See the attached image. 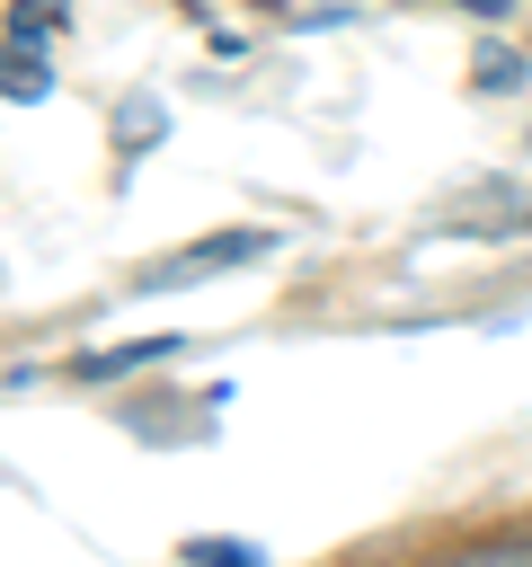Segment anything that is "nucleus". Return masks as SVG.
Segmentation results:
<instances>
[{
  "instance_id": "obj_1",
  "label": "nucleus",
  "mask_w": 532,
  "mask_h": 567,
  "mask_svg": "<svg viewBox=\"0 0 532 567\" xmlns=\"http://www.w3.org/2000/svg\"><path fill=\"white\" fill-rule=\"evenodd\" d=\"M275 239L266 230H222V239H186V248H168V257H151L133 284L142 292H186V284H204V275H222V266H248V257H266Z\"/></svg>"
},
{
  "instance_id": "obj_2",
  "label": "nucleus",
  "mask_w": 532,
  "mask_h": 567,
  "mask_svg": "<svg viewBox=\"0 0 532 567\" xmlns=\"http://www.w3.org/2000/svg\"><path fill=\"white\" fill-rule=\"evenodd\" d=\"M0 89H9L18 106H35V97L53 89V80H44V53H35V44H9V53H0Z\"/></svg>"
},
{
  "instance_id": "obj_3",
  "label": "nucleus",
  "mask_w": 532,
  "mask_h": 567,
  "mask_svg": "<svg viewBox=\"0 0 532 567\" xmlns=\"http://www.w3.org/2000/svg\"><path fill=\"white\" fill-rule=\"evenodd\" d=\"M160 354H177V337H142V346H106V354H89L80 372H89V381H106V372H133V363H160Z\"/></svg>"
},
{
  "instance_id": "obj_4",
  "label": "nucleus",
  "mask_w": 532,
  "mask_h": 567,
  "mask_svg": "<svg viewBox=\"0 0 532 567\" xmlns=\"http://www.w3.org/2000/svg\"><path fill=\"white\" fill-rule=\"evenodd\" d=\"M9 18H18V44H44L71 18V0H9Z\"/></svg>"
},
{
  "instance_id": "obj_5",
  "label": "nucleus",
  "mask_w": 532,
  "mask_h": 567,
  "mask_svg": "<svg viewBox=\"0 0 532 567\" xmlns=\"http://www.w3.org/2000/svg\"><path fill=\"white\" fill-rule=\"evenodd\" d=\"M470 80H479V89H523V53H505V44H488V53L470 62Z\"/></svg>"
},
{
  "instance_id": "obj_6",
  "label": "nucleus",
  "mask_w": 532,
  "mask_h": 567,
  "mask_svg": "<svg viewBox=\"0 0 532 567\" xmlns=\"http://www.w3.org/2000/svg\"><path fill=\"white\" fill-rule=\"evenodd\" d=\"M434 567H532V540H488V549H461V558H434Z\"/></svg>"
},
{
  "instance_id": "obj_7",
  "label": "nucleus",
  "mask_w": 532,
  "mask_h": 567,
  "mask_svg": "<svg viewBox=\"0 0 532 567\" xmlns=\"http://www.w3.org/2000/svg\"><path fill=\"white\" fill-rule=\"evenodd\" d=\"M186 558H195V567H257V549H248V540H195Z\"/></svg>"
},
{
  "instance_id": "obj_8",
  "label": "nucleus",
  "mask_w": 532,
  "mask_h": 567,
  "mask_svg": "<svg viewBox=\"0 0 532 567\" xmlns=\"http://www.w3.org/2000/svg\"><path fill=\"white\" fill-rule=\"evenodd\" d=\"M461 9H470V18H505L514 0H461Z\"/></svg>"
}]
</instances>
